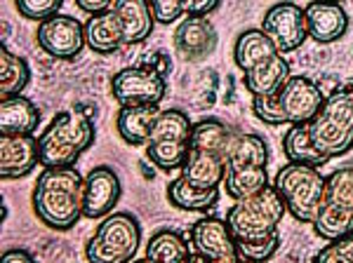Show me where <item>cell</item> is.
Returning a JSON list of instances; mask_svg holds the SVG:
<instances>
[{
  "label": "cell",
  "mask_w": 353,
  "mask_h": 263,
  "mask_svg": "<svg viewBox=\"0 0 353 263\" xmlns=\"http://www.w3.org/2000/svg\"><path fill=\"white\" fill-rule=\"evenodd\" d=\"M161 106H130L121 108L116 118V129L121 139L130 146L144 148L151 139V132L161 118Z\"/></svg>",
  "instance_id": "20"
},
{
  "label": "cell",
  "mask_w": 353,
  "mask_h": 263,
  "mask_svg": "<svg viewBox=\"0 0 353 263\" xmlns=\"http://www.w3.org/2000/svg\"><path fill=\"white\" fill-rule=\"evenodd\" d=\"M269 144L264 136L252 132H231L226 148V167H266Z\"/></svg>",
  "instance_id": "25"
},
{
  "label": "cell",
  "mask_w": 353,
  "mask_h": 263,
  "mask_svg": "<svg viewBox=\"0 0 353 263\" xmlns=\"http://www.w3.org/2000/svg\"><path fill=\"white\" fill-rule=\"evenodd\" d=\"M184 5V17H210L219 10L217 0H193V3H181Z\"/></svg>",
  "instance_id": "35"
},
{
  "label": "cell",
  "mask_w": 353,
  "mask_h": 263,
  "mask_svg": "<svg viewBox=\"0 0 353 263\" xmlns=\"http://www.w3.org/2000/svg\"><path fill=\"white\" fill-rule=\"evenodd\" d=\"M132 263H156V261H151V259H146V256H144V259H139V261H132Z\"/></svg>",
  "instance_id": "39"
},
{
  "label": "cell",
  "mask_w": 353,
  "mask_h": 263,
  "mask_svg": "<svg viewBox=\"0 0 353 263\" xmlns=\"http://www.w3.org/2000/svg\"><path fill=\"white\" fill-rule=\"evenodd\" d=\"M36 40L45 54L52 59L71 61L83 52L85 45V24L71 14H54L52 19L38 24Z\"/></svg>",
  "instance_id": "12"
},
{
  "label": "cell",
  "mask_w": 353,
  "mask_h": 263,
  "mask_svg": "<svg viewBox=\"0 0 353 263\" xmlns=\"http://www.w3.org/2000/svg\"><path fill=\"white\" fill-rule=\"evenodd\" d=\"M281 52L276 50V45L261 33V28H248L236 38L233 45V61L243 73H250L252 68H257L266 61H271L273 56Z\"/></svg>",
  "instance_id": "23"
},
{
  "label": "cell",
  "mask_w": 353,
  "mask_h": 263,
  "mask_svg": "<svg viewBox=\"0 0 353 263\" xmlns=\"http://www.w3.org/2000/svg\"><path fill=\"white\" fill-rule=\"evenodd\" d=\"M311 144L323 158H341L353 148V87L344 85L325 94L321 111L306 123Z\"/></svg>",
  "instance_id": "4"
},
{
  "label": "cell",
  "mask_w": 353,
  "mask_h": 263,
  "mask_svg": "<svg viewBox=\"0 0 353 263\" xmlns=\"http://www.w3.org/2000/svg\"><path fill=\"white\" fill-rule=\"evenodd\" d=\"M41 165L38 136H0V176L24 179Z\"/></svg>",
  "instance_id": "16"
},
{
  "label": "cell",
  "mask_w": 353,
  "mask_h": 263,
  "mask_svg": "<svg viewBox=\"0 0 353 263\" xmlns=\"http://www.w3.org/2000/svg\"><path fill=\"white\" fill-rule=\"evenodd\" d=\"M261 33L276 45L281 54L294 52L309 38V28H306V14L304 8L297 3H278L271 5L261 17Z\"/></svg>",
  "instance_id": "11"
},
{
  "label": "cell",
  "mask_w": 353,
  "mask_h": 263,
  "mask_svg": "<svg viewBox=\"0 0 353 263\" xmlns=\"http://www.w3.org/2000/svg\"><path fill=\"white\" fill-rule=\"evenodd\" d=\"M219 33L208 17H184L172 33L174 54L186 64H201L217 50Z\"/></svg>",
  "instance_id": "13"
},
{
  "label": "cell",
  "mask_w": 353,
  "mask_h": 263,
  "mask_svg": "<svg viewBox=\"0 0 353 263\" xmlns=\"http://www.w3.org/2000/svg\"><path fill=\"white\" fill-rule=\"evenodd\" d=\"M78 8L83 10V12H88L90 17H97L101 12H109L113 8L111 0H78Z\"/></svg>",
  "instance_id": "36"
},
{
  "label": "cell",
  "mask_w": 353,
  "mask_h": 263,
  "mask_svg": "<svg viewBox=\"0 0 353 263\" xmlns=\"http://www.w3.org/2000/svg\"><path fill=\"white\" fill-rule=\"evenodd\" d=\"M41 125V111L26 96L0 101V136H33Z\"/></svg>",
  "instance_id": "21"
},
{
  "label": "cell",
  "mask_w": 353,
  "mask_h": 263,
  "mask_svg": "<svg viewBox=\"0 0 353 263\" xmlns=\"http://www.w3.org/2000/svg\"><path fill=\"white\" fill-rule=\"evenodd\" d=\"M165 92H168V83L163 73L149 64L128 66L111 78V94L121 108L158 106L165 99Z\"/></svg>",
  "instance_id": "10"
},
{
  "label": "cell",
  "mask_w": 353,
  "mask_h": 263,
  "mask_svg": "<svg viewBox=\"0 0 353 263\" xmlns=\"http://www.w3.org/2000/svg\"><path fill=\"white\" fill-rule=\"evenodd\" d=\"M168 200L170 204L181 211H210L217 207L219 202V188L214 191H201L186 184L181 176H176L172 184L168 186Z\"/></svg>",
  "instance_id": "30"
},
{
  "label": "cell",
  "mask_w": 353,
  "mask_h": 263,
  "mask_svg": "<svg viewBox=\"0 0 353 263\" xmlns=\"http://www.w3.org/2000/svg\"><path fill=\"white\" fill-rule=\"evenodd\" d=\"M94 123L81 111H61L38 136L41 165L48 167H76L78 158L94 144Z\"/></svg>",
  "instance_id": "3"
},
{
  "label": "cell",
  "mask_w": 353,
  "mask_h": 263,
  "mask_svg": "<svg viewBox=\"0 0 353 263\" xmlns=\"http://www.w3.org/2000/svg\"><path fill=\"white\" fill-rule=\"evenodd\" d=\"M288 214L285 204L273 186L248 200H238L226 211V224L231 228V235L236 244H254V242H271L281 240L278 226L283 216Z\"/></svg>",
  "instance_id": "5"
},
{
  "label": "cell",
  "mask_w": 353,
  "mask_h": 263,
  "mask_svg": "<svg viewBox=\"0 0 353 263\" xmlns=\"http://www.w3.org/2000/svg\"><path fill=\"white\" fill-rule=\"evenodd\" d=\"M191 242L174 228H161L146 242V259L156 263H189Z\"/></svg>",
  "instance_id": "26"
},
{
  "label": "cell",
  "mask_w": 353,
  "mask_h": 263,
  "mask_svg": "<svg viewBox=\"0 0 353 263\" xmlns=\"http://www.w3.org/2000/svg\"><path fill=\"white\" fill-rule=\"evenodd\" d=\"M189 242L191 251L201 259H221V256L238 254L231 228L226 219H219V216H205V219L196 221L191 226Z\"/></svg>",
  "instance_id": "15"
},
{
  "label": "cell",
  "mask_w": 353,
  "mask_h": 263,
  "mask_svg": "<svg viewBox=\"0 0 353 263\" xmlns=\"http://www.w3.org/2000/svg\"><path fill=\"white\" fill-rule=\"evenodd\" d=\"M156 24H174L176 19H184V5L174 0H156L149 3Z\"/></svg>",
  "instance_id": "34"
},
{
  "label": "cell",
  "mask_w": 353,
  "mask_h": 263,
  "mask_svg": "<svg viewBox=\"0 0 353 263\" xmlns=\"http://www.w3.org/2000/svg\"><path fill=\"white\" fill-rule=\"evenodd\" d=\"M31 83V68L19 54L0 45V99L21 96Z\"/></svg>",
  "instance_id": "28"
},
{
  "label": "cell",
  "mask_w": 353,
  "mask_h": 263,
  "mask_svg": "<svg viewBox=\"0 0 353 263\" xmlns=\"http://www.w3.org/2000/svg\"><path fill=\"white\" fill-rule=\"evenodd\" d=\"M224 174H226L224 156L210 151H193V148H189V158H186L184 167L179 169L181 179L193 188H201V191L221 188Z\"/></svg>",
  "instance_id": "18"
},
{
  "label": "cell",
  "mask_w": 353,
  "mask_h": 263,
  "mask_svg": "<svg viewBox=\"0 0 353 263\" xmlns=\"http://www.w3.org/2000/svg\"><path fill=\"white\" fill-rule=\"evenodd\" d=\"M141 244V226L130 211H113L85 244L88 263H132Z\"/></svg>",
  "instance_id": "7"
},
{
  "label": "cell",
  "mask_w": 353,
  "mask_h": 263,
  "mask_svg": "<svg viewBox=\"0 0 353 263\" xmlns=\"http://www.w3.org/2000/svg\"><path fill=\"white\" fill-rule=\"evenodd\" d=\"M226 196L238 200H248L269 186V171L266 167H226L224 174Z\"/></svg>",
  "instance_id": "27"
},
{
  "label": "cell",
  "mask_w": 353,
  "mask_h": 263,
  "mask_svg": "<svg viewBox=\"0 0 353 263\" xmlns=\"http://www.w3.org/2000/svg\"><path fill=\"white\" fill-rule=\"evenodd\" d=\"M85 45L94 54H104V56L116 54L118 50L125 48V31L118 14L113 12V8L109 12L90 17L85 21Z\"/></svg>",
  "instance_id": "19"
},
{
  "label": "cell",
  "mask_w": 353,
  "mask_h": 263,
  "mask_svg": "<svg viewBox=\"0 0 353 263\" xmlns=\"http://www.w3.org/2000/svg\"><path fill=\"white\" fill-rule=\"evenodd\" d=\"M193 123L179 108H168L161 113L151 132L149 144L144 146L146 158L163 171L181 169L189 158Z\"/></svg>",
  "instance_id": "9"
},
{
  "label": "cell",
  "mask_w": 353,
  "mask_h": 263,
  "mask_svg": "<svg viewBox=\"0 0 353 263\" xmlns=\"http://www.w3.org/2000/svg\"><path fill=\"white\" fill-rule=\"evenodd\" d=\"M323 101L325 94L316 80L292 76L278 94L252 99V113L271 127H281V125L294 127V125L311 123L321 111Z\"/></svg>",
  "instance_id": "2"
},
{
  "label": "cell",
  "mask_w": 353,
  "mask_h": 263,
  "mask_svg": "<svg viewBox=\"0 0 353 263\" xmlns=\"http://www.w3.org/2000/svg\"><path fill=\"white\" fill-rule=\"evenodd\" d=\"M113 12L118 14L125 31V45H139L153 33L156 19L144 0H116L113 3Z\"/></svg>",
  "instance_id": "24"
},
{
  "label": "cell",
  "mask_w": 353,
  "mask_h": 263,
  "mask_svg": "<svg viewBox=\"0 0 353 263\" xmlns=\"http://www.w3.org/2000/svg\"><path fill=\"white\" fill-rule=\"evenodd\" d=\"M290 78H292V71H290V64L283 54L273 56L271 61L252 68L250 73H243V83L248 87V92L252 94V99L278 94L285 87Z\"/></svg>",
  "instance_id": "22"
},
{
  "label": "cell",
  "mask_w": 353,
  "mask_h": 263,
  "mask_svg": "<svg viewBox=\"0 0 353 263\" xmlns=\"http://www.w3.org/2000/svg\"><path fill=\"white\" fill-rule=\"evenodd\" d=\"M283 153H285L288 162L294 165H306V167H325L330 162L327 158H323L321 153L316 151V146L311 144L309 132H306V125H294L285 132L283 136Z\"/></svg>",
  "instance_id": "29"
},
{
  "label": "cell",
  "mask_w": 353,
  "mask_h": 263,
  "mask_svg": "<svg viewBox=\"0 0 353 263\" xmlns=\"http://www.w3.org/2000/svg\"><path fill=\"white\" fill-rule=\"evenodd\" d=\"M189 263H196V256H193V254H191V259H189Z\"/></svg>",
  "instance_id": "40"
},
{
  "label": "cell",
  "mask_w": 353,
  "mask_h": 263,
  "mask_svg": "<svg viewBox=\"0 0 353 263\" xmlns=\"http://www.w3.org/2000/svg\"><path fill=\"white\" fill-rule=\"evenodd\" d=\"M304 14L309 38L321 45L337 43L349 31V14L337 3H309Z\"/></svg>",
  "instance_id": "17"
},
{
  "label": "cell",
  "mask_w": 353,
  "mask_h": 263,
  "mask_svg": "<svg viewBox=\"0 0 353 263\" xmlns=\"http://www.w3.org/2000/svg\"><path fill=\"white\" fill-rule=\"evenodd\" d=\"M0 263H36V259H33L26 249H10L3 254Z\"/></svg>",
  "instance_id": "37"
},
{
  "label": "cell",
  "mask_w": 353,
  "mask_h": 263,
  "mask_svg": "<svg viewBox=\"0 0 353 263\" xmlns=\"http://www.w3.org/2000/svg\"><path fill=\"white\" fill-rule=\"evenodd\" d=\"M273 188L278 191L288 214L299 224H313L321 211L325 196V176L321 169L306 165L288 162L273 176Z\"/></svg>",
  "instance_id": "6"
},
{
  "label": "cell",
  "mask_w": 353,
  "mask_h": 263,
  "mask_svg": "<svg viewBox=\"0 0 353 263\" xmlns=\"http://www.w3.org/2000/svg\"><path fill=\"white\" fill-rule=\"evenodd\" d=\"M31 204L43 226L71 231L85 219V176L76 167H48L38 174Z\"/></svg>",
  "instance_id": "1"
},
{
  "label": "cell",
  "mask_w": 353,
  "mask_h": 263,
  "mask_svg": "<svg viewBox=\"0 0 353 263\" xmlns=\"http://www.w3.org/2000/svg\"><path fill=\"white\" fill-rule=\"evenodd\" d=\"M14 8L24 19L41 21L43 24V21L52 19L54 14H59L61 0H17Z\"/></svg>",
  "instance_id": "31"
},
{
  "label": "cell",
  "mask_w": 353,
  "mask_h": 263,
  "mask_svg": "<svg viewBox=\"0 0 353 263\" xmlns=\"http://www.w3.org/2000/svg\"><path fill=\"white\" fill-rule=\"evenodd\" d=\"M196 263H243V261L238 254H233V256H221V259H201V256H196Z\"/></svg>",
  "instance_id": "38"
},
{
  "label": "cell",
  "mask_w": 353,
  "mask_h": 263,
  "mask_svg": "<svg viewBox=\"0 0 353 263\" xmlns=\"http://www.w3.org/2000/svg\"><path fill=\"white\" fill-rule=\"evenodd\" d=\"M351 87H353V83H351Z\"/></svg>",
  "instance_id": "41"
},
{
  "label": "cell",
  "mask_w": 353,
  "mask_h": 263,
  "mask_svg": "<svg viewBox=\"0 0 353 263\" xmlns=\"http://www.w3.org/2000/svg\"><path fill=\"white\" fill-rule=\"evenodd\" d=\"M311 226L327 242L353 233V160L325 176V196Z\"/></svg>",
  "instance_id": "8"
},
{
  "label": "cell",
  "mask_w": 353,
  "mask_h": 263,
  "mask_svg": "<svg viewBox=\"0 0 353 263\" xmlns=\"http://www.w3.org/2000/svg\"><path fill=\"white\" fill-rule=\"evenodd\" d=\"M123 184L106 165L90 169L85 176V219H106L121 202Z\"/></svg>",
  "instance_id": "14"
},
{
  "label": "cell",
  "mask_w": 353,
  "mask_h": 263,
  "mask_svg": "<svg viewBox=\"0 0 353 263\" xmlns=\"http://www.w3.org/2000/svg\"><path fill=\"white\" fill-rule=\"evenodd\" d=\"M313 263H353V233L327 242L313 256Z\"/></svg>",
  "instance_id": "32"
},
{
  "label": "cell",
  "mask_w": 353,
  "mask_h": 263,
  "mask_svg": "<svg viewBox=\"0 0 353 263\" xmlns=\"http://www.w3.org/2000/svg\"><path fill=\"white\" fill-rule=\"evenodd\" d=\"M281 247V240H271V242H254V244H236L238 256L243 263H266Z\"/></svg>",
  "instance_id": "33"
}]
</instances>
